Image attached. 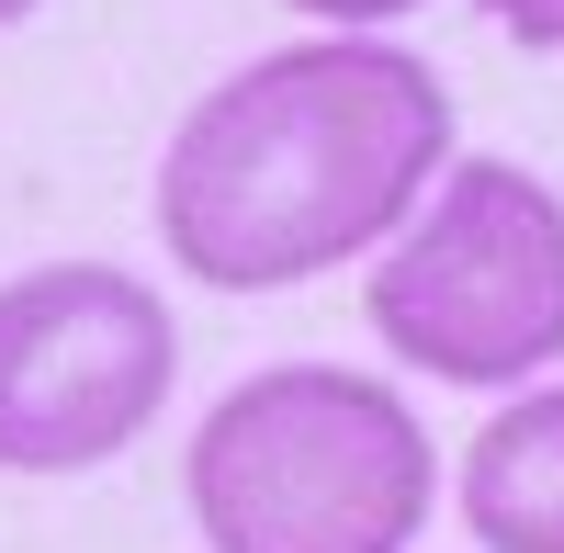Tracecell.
<instances>
[{
    "instance_id": "cell-6",
    "label": "cell",
    "mask_w": 564,
    "mask_h": 553,
    "mask_svg": "<svg viewBox=\"0 0 564 553\" xmlns=\"http://www.w3.org/2000/svg\"><path fill=\"white\" fill-rule=\"evenodd\" d=\"M497 12V34H520V45H542V57H564V0H486Z\"/></svg>"
},
{
    "instance_id": "cell-3",
    "label": "cell",
    "mask_w": 564,
    "mask_h": 553,
    "mask_svg": "<svg viewBox=\"0 0 564 553\" xmlns=\"http://www.w3.org/2000/svg\"><path fill=\"white\" fill-rule=\"evenodd\" d=\"M361 316L430 384H531L564 361V193L520 159H452L384 260Z\"/></svg>"
},
{
    "instance_id": "cell-2",
    "label": "cell",
    "mask_w": 564,
    "mask_h": 553,
    "mask_svg": "<svg viewBox=\"0 0 564 553\" xmlns=\"http://www.w3.org/2000/svg\"><path fill=\"white\" fill-rule=\"evenodd\" d=\"M430 430L417 406L339 361H271L204 406L181 497L215 553H406L430 531Z\"/></svg>"
},
{
    "instance_id": "cell-5",
    "label": "cell",
    "mask_w": 564,
    "mask_h": 553,
    "mask_svg": "<svg viewBox=\"0 0 564 553\" xmlns=\"http://www.w3.org/2000/svg\"><path fill=\"white\" fill-rule=\"evenodd\" d=\"M463 520L486 553H564V373L497 406L463 452Z\"/></svg>"
},
{
    "instance_id": "cell-8",
    "label": "cell",
    "mask_w": 564,
    "mask_h": 553,
    "mask_svg": "<svg viewBox=\"0 0 564 553\" xmlns=\"http://www.w3.org/2000/svg\"><path fill=\"white\" fill-rule=\"evenodd\" d=\"M23 12H34V0H0V23H23Z\"/></svg>"
},
{
    "instance_id": "cell-1",
    "label": "cell",
    "mask_w": 564,
    "mask_h": 553,
    "mask_svg": "<svg viewBox=\"0 0 564 553\" xmlns=\"http://www.w3.org/2000/svg\"><path fill=\"white\" fill-rule=\"evenodd\" d=\"M452 170V90L430 57L316 34L226 68L159 159V249L215 294H282L372 260Z\"/></svg>"
},
{
    "instance_id": "cell-7",
    "label": "cell",
    "mask_w": 564,
    "mask_h": 553,
    "mask_svg": "<svg viewBox=\"0 0 564 553\" xmlns=\"http://www.w3.org/2000/svg\"><path fill=\"white\" fill-rule=\"evenodd\" d=\"M294 12H316L327 34H350V23H395V12H417V0H294Z\"/></svg>"
},
{
    "instance_id": "cell-4",
    "label": "cell",
    "mask_w": 564,
    "mask_h": 553,
    "mask_svg": "<svg viewBox=\"0 0 564 553\" xmlns=\"http://www.w3.org/2000/svg\"><path fill=\"white\" fill-rule=\"evenodd\" d=\"M181 328L113 260H45L0 283V475H90L170 406Z\"/></svg>"
}]
</instances>
